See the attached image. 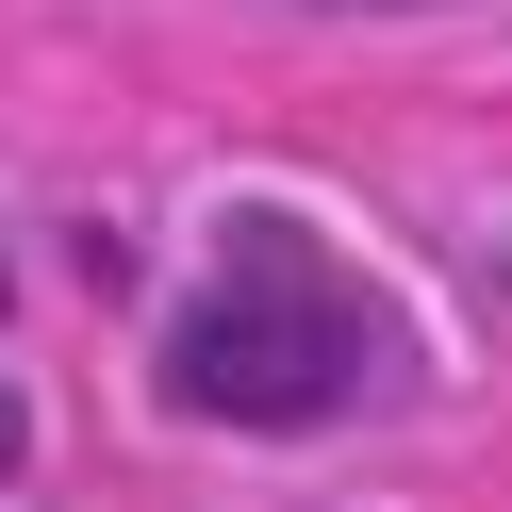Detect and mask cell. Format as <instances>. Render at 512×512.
Returning a JSON list of instances; mask_svg holds the SVG:
<instances>
[{
	"mask_svg": "<svg viewBox=\"0 0 512 512\" xmlns=\"http://www.w3.org/2000/svg\"><path fill=\"white\" fill-rule=\"evenodd\" d=\"M380 364H397V314L265 199L215 232V281L166 314V397L215 430H331L380 397Z\"/></svg>",
	"mask_w": 512,
	"mask_h": 512,
	"instance_id": "cell-1",
	"label": "cell"
}]
</instances>
